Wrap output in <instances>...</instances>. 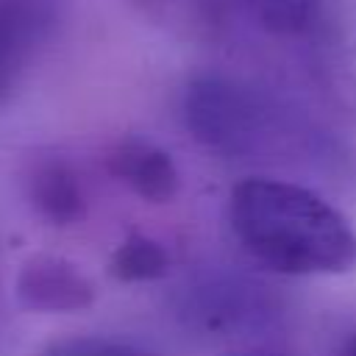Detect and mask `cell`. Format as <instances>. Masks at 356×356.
Masks as SVG:
<instances>
[{
  "label": "cell",
  "instance_id": "cell-1",
  "mask_svg": "<svg viewBox=\"0 0 356 356\" xmlns=\"http://www.w3.org/2000/svg\"><path fill=\"white\" fill-rule=\"evenodd\" d=\"M239 245L284 275H339L356 264V231L312 189L281 178H245L228 195Z\"/></svg>",
  "mask_w": 356,
  "mask_h": 356
},
{
  "label": "cell",
  "instance_id": "cell-2",
  "mask_svg": "<svg viewBox=\"0 0 356 356\" xmlns=\"http://www.w3.org/2000/svg\"><path fill=\"white\" fill-rule=\"evenodd\" d=\"M181 114L203 147L231 159L273 153L298 134V117L270 89L217 70L184 83Z\"/></svg>",
  "mask_w": 356,
  "mask_h": 356
},
{
  "label": "cell",
  "instance_id": "cell-3",
  "mask_svg": "<svg viewBox=\"0 0 356 356\" xmlns=\"http://www.w3.org/2000/svg\"><path fill=\"white\" fill-rule=\"evenodd\" d=\"M236 19H245L261 36L292 44L312 61L331 39L353 0H231Z\"/></svg>",
  "mask_w": 356,
  "mask_h": 356
},
{
  "label": "cell",
  "instance_id": "cell-4",
  "mask_svg": "<svg viewBox=\"0 0 356 356\" xmlns=\"http://www.w3.org/2000/svg\"><path fill=\"white\" fill-rule=\"evenodd\" d=\"M17 298L25 309L42 314H70L95 303V281L67 256L33 253L17 273Z\"/></svg>",
  "mask_w": 356,
  "mask_h": 356
},
{
  "label": "cell",
  "instance_id": "cell-5",
  "mask_svg": "<svg viewBox=\"0 0 356 356\" xmlns=\"http://www.w3.org/2000/svg\"><path fill=\"white\" fill-rule=\"evenodd\" d=\"M50 31V0H0V108L22 83Z\"/></svg>",
  "mask_w": 356,
  "mask_h": 356
},
{
  "label": "cell",
  "instance_id": "cell-6",
  "mask_svg": "<svg viewBox=\"0 0 356 356\" xmlns=\"http://www.w3.org/2000/svg\"><path fill=\"white\" fill-rule=\"evenodd\" d=\"M25 197L50 225H72L86 211V197L75 167L58 153H42L28 161Z\"/></svg>",
  "mask_w": 356,
  "mask_h": 356
},
{
  "label": "cell",
  "instance_id": "cell-7",
  "mask_svg": "<svg viewBox=\"0 0 356 356\" xmlns=\"http://www.w3.org/2000/svg\"><path fill=\"white\" fill-rule=\"evenodd\" d=\"M106 167L120 184H125L134 195L150 203H167L181 184L172 156L139 136L120 139L108 150Z\"/></svg>",
  "mask_w": 356,
  "mask_h": 356
},
{
  "label": "cell",
  "instance_id": "cell-8",
  "mask_svg": "<svg viewBox=\"0 0 356 356\" xmlns=\"http://www.w3.org/2000/svg\"><path fill=\"white\" fill-rule=\"evenodd\" d=\"M159 31L186 42H220L236 22L231 0H131Z\"/></svg>",
  "mask_w": 356,
  "mask_h": 356
},
{
  "label": "cell",
  "instance_id": "cell-9",
  "mask_svg": "<svg viewBox=\"0 0 356 356\" xmlns=\"http://www.w3.org/2000/svg\"><path fill=\"white\" fill-rule=\"evenodd\" d=\"M167 267H170V253L159 239L145 234H128L108 256V273L125 284L161 278Z\"/></svg>",
  "mask_w": 356,
  "mask_h": 356
},
{
  "label": "cell",
  "instance_id": "cell-10",
  "mask_svg": "<svg viewBox=\"0 0 356 356\" xmlns=\"http://www.w3.org/2000/svg\"><path fill=\"white\" fill-rule=\"evenodd\" d=\"M42 356H147V353L106 337H75L50 345Z\"/></svg>",
  "mask_w": 356,
  "mask_h": 356
},
{
  "label": "cell",
  "instance_id": "cell-11",
  "mask_svg": "<svg viewBox=\"0 0 356 356\" xmlns=\"http://www.w3.org/2000/svg\"><path fill=\"white\" fill-rule=\"evenodd\" d=\"M337 356H356V334H353V337H350V339L342 345V350H339Z\"/></svg>",
  "mask_w": 356,
  "mask_h": 356
}]
</instances>
